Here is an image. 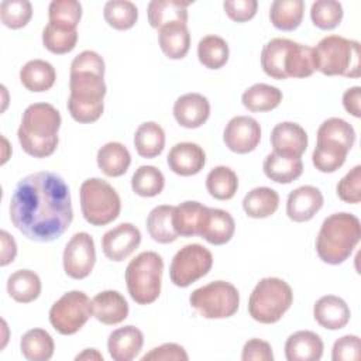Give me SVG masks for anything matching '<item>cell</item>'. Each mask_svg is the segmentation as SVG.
<instances>
[{
  "mask_svg": "<svg viewBox=\"0 0 361 361\" xmlns=\"http://www.w3.org/2000/svg\"><path fill=\"white\" fill-rule=\"evenodd\" d=\"M10 220L28 240L49 243L59 238L73 220L69 186L51 171L24 176L10 200Z\"/></svg>",
  "mask_w": 361,
  "mask_h": 361,
  "instance_id": "cell-1",
  "label": "cell"
},
{
  "mask_svg": "<svg viewBox=\"0 0 361 361\" xmlns=\"http://www.w3.org/2000/svg\"><path fill=\"white\" fill-rule=\"evenodd\" d=\"M104 61L94 51H82L71 63L68 110L82 124L97 121L104 110Z\"/></svg>",
  "mask_w": 361,
  "mask_h": 361,
  "instance_id": "cell-2",
  "label": "cell"
},
{
  "mask_svg": "<svg viewBox=\"0 0 361 361\" xmlns=\"http://www.w3.org/2000/svg\"><path fill=\"white\" fill-rule=\"evenodd\" d=\"M62 118L49 103L30 104L21 117L17 137L25 154L34 158H47L58 147V131Z\"/></svg>",
  "mask_w": 361,
  "mask_h": 361,
  "instance_id": "cell-3",
  "label": "cell"
},
{
  "mask_svg": "<svg viewBox=\"0 0 361 361\" xmlns=\"http://www.w3.org/2000/svg\"><path fill=\"white\" fill-rule=\"evenodd\" d=\"M261 68L272 79L309 78L316 71L313 47L288 38H272L261 51Z\"/></svg>",
  "mask_w": 361,
  "mask_h": 361,
  "instance_id": "cell-4",
  "label": "cell"
},
{
  "mask_svg": "<svg viewBox=\"0 0 361 361\" xmlns=\"http://www.w3.org/2000/svg\"><path fill=\"white\" fill-rule=\"evenodd\" d=\"M361 238V224L357 216L340 212L327 216L316 238L319 258L330 265L343 264L350 258Z\"/></svg>",
  "mask_w": 361,
  "mask_h": 361,
  "instance_id": "cell-5",
  "label": "cell"
},
{
  "mask_svg": "<svg viewBox=\"0 0 361 361\" xmlns=\"http://www.w3.org/2000/svg\"><path fill=\"white\" fill-rule=\"evenodd\" d=\"M316 71L326 76L360 78V42L341 35H327L313 48Z\"/></svg>",
  "mask_w": 361,
  "mask_h": 361,
  "instance_id": "cell-6",
  "label": "cell"
},
{
  "mask_svg": "<svg viewBox=\"0 0 361 361\" xmlns=\"http://www.w3.org/2000/svg\"><path fill=\"white\" fill-rule=\"evenodd\" d=\"M164 259L155 251L140 252L126 268V285L131 299L138 305H149L159 298Z\"/></svg>",
  "mask_w": 361,
  "mask_h": 361,
  "instance_id": "cell-7",
  "label": "cell"
},
{
  "mask_svg": "<svg viewBox=\"0 0 361 361\" xmlns=\"http://www.w3.org/2000/svg\"><path fill=\"white\" fill-rule=\"evenodd\" d=\"M293 302V292L288 282L268 276L259 279L248 299L250 316L262 324H272L282 319Z\"/></svg>",
  "mask_w": 361,
  "mask_h": 361,
  "instance_id": "cell-8",
  "label": "cell"
},
{
  "mask_svg": "<svg viewBox=\"0 0 361 361\" xmlns=\"http://www.w3.org/2000/svg\"><path fill=\"white\" fill-rule=\"evenodd\" d=\"M79 197L82 214L92 226H106L120 214V196L104 179L89 178L83 180L79 188Z\"/></svg>",
  "mask_w": 361,
  "mask_h": 361,
  "instance_id": "cell-9",
  "label": "cell"
},
{
  "mask_svg": "<svg viewBox=\"0 0 361 361\" xmlns=\"http://www.w3.org/2000/svg\"><path fill=\"white\" fill-rule=\"evenodd\" d=\"M189 303L204 319H227L237 313L240 293L230 282L213 281L195 289Z\"/></svg>",
  "mask_w": 361,
  "mask_h": 361,
  "instance_id": "cell-10",
  "label": "cell"
},
{
  "mask_svg": "<svg viewBox=\"0 0 361 361\" xmlns=\"http://www.w3.org/2000/svg\"><path fill=\"white\" fill-rule=\"evenodd\" d=\"M93 316L92 300L82 290L63 293L49 309L51 326L63 336L78 333Z\"/></svg>",
  "mask_w": 361,
  "mask_h": 361,
  "instance_id": "cell-11",
  "label": "cell"
},
{
  "mask_svg": "<svg viewBox=\"0 0 361 361\" xmlns=\"http://www.w3.org/2000/svg\"><path fill=\"white\" fill-rule=\"evenodd\" d=\"M213 267L212 252L200 244L182 247L172 258L169 278L175 286L186 288L209 274Z\"/></svg>",
  "mask_w": 361,
  "mask_h": 361,
  "instance_id": "cell-12",
  "label": "cell"
},
{
  "mask_svg": "<svg viewBox=\"0 0 361 361\" xmlns=\"http://www.w3.org/2000/svg\"><path fill=\"white\" fill-rule=\"evenodd\" d=\"M96 262V248L93 237L80 231L71 237L66 243L62 264L65 274L72 279H85L93 271Z\"/></svg>",
  "mask_w": 361,
  "mask_h": 361,
  "instance_id": "cell-13",
  "label": "cell"
},
{
  "mask_svg": "<svg viewBox=\"0 0 361 361\" xmlns=\"http://www.w3.org/2000/svg\"><path fill=\"white\" fill-rule=\"evenodd\" d=\"M226 147L235 154H248L254 151L261 141V127L250 116L233 117L223 131Z\"/></svg>",
  "mask_w": 361,
  "mask_h": 361,
  "instance_id": "cell-14",
  "label": "cell"
},
{
  "mask_svg": "<svg viewBox=\"0 0 361 361\" xmlns=\"http://www.w3.org/2000/svg\"><path fill=\"white\" fill-rule=\"evenodd\" d=\"M141 243V231L131 223H121L102 237V250L106 258L121 262L130 257Z\"/></svg>",
  "mask_w": 361,
  "mask_h": 361,
  "instance_id": "cell-15",
  "label": "cell"
},
{
  "mask_svg": "<svg viewBox=\"0 0 361 361\" xmlns=\"http://www.w3.org/2000/svg\"><path fill=\"white\" fill-rule=\"evenodd\" d=\"M324 199L316 186L305 185L292 190L286 200V214L292 221L303 223L312 220L323 207Z\"/></svg>",
  "mask_w": 361,
  "mask_h": 361,
  "instance_id": "cell-16",
  "label": "cell"
},
{
  "mask_svg": "<svg viewBox=\"0 0 361 361\" xmlns=\"http://www.w3.org/2000/svg\"><path fill=\"white\" fill-rule=\"evenodd\" d=\"M269 140L274 152L298 158L306 151L309 142L305 128L293 121L278 123L272 128Z\"/></svg>",
  "mask_w": 361,
  "mask_h": 361,
  "instance_id": "cell-17",
  "label": "cell"
},
{
  "mask_svg": "<svg viewBox=\"0 0 361 361\" xmlns=\"http://www.w3.org/2000/svg\"><path fill=\"white\" fill-rule=\"evenodd\" d=\"M166 162L173 173L192 176L203 169L206 164V154L203 148L195 142H178L169 149Z\"/></svg>",
  "mask_w": 361,
  "mask_h": 361,
  "instance_id": "cell-18",
  "label": "cell"
},
{
  "mask_svg": "<svg viewBox=\"0 0 361 361\" xmlns=\"http://www.w3.org/2000/svg\"><path fill=\"white\" fill-rule=\"evenodd\" d=\"M210 116V103L200 93H185L173 103V117L180 127L197 128Z\"/></svg>",
  "mask_w": 361,
  "mask_h": 361,
  "instance_id": "cell-19",
  "label": "cell"
},
{
  "mask_svg": "<svg viewBox=\"0 0 361 361\" xmlns=\"http://www.w3.org/2000/svg\"><path fill=\"white\" fill-rule=\"evenodd\" d=\"M144 345L142 331L133 326H124L113 330L107 338V350L114 361L134 360Z\"/></svg>",
  "mask_w": 361,
  "mask_h": 361,
  "instance_id": "cell-20",
  "label": "cell"
},
{
  "mask_svg": "<svg viewBox=\"0 0 361 361\" xmlns=\"http://www.w3.org/2000/svg\"><path fill=\"white\" fill-rule=\"evenodd\" d=\"M313 317L327 330H340L350 322L351 312L344 299L336 295H326L316 300L313 306Z\"/></svg>",
  "mask_w": 361,
  "mask_h": 361,
  "instance_id": "cell-21",
  "label": "cell"
},
{
  "mask_svg": "<svg viewBox=\"0 0 361 361\" xmlns=\"http://www.w3.org/2000/svg\"><path fill=\"white\" fill-rule=\"evenodd\" d=\"M323 350V340L310 330L295 331L285 341V357L288 361H319Z\"/></svg>",
  "mask_w": 361,
  "mask_h": 361,
  "instance_id": "cell-22",
  "label": "cell"
},
{
  "mask_svg": "<svg viewBox=\"0 0 361 361\" xmlns=\"http://www.w3.org/2000/svg\"><path fill=\"white\" fill-rule=\"evenodd\" d=\"M93 316L103 324L114 326L124 322L128 316V303L117 290L99 292L92 299Z\"/></svg>",
  "mask_w": 361,
  "mask_h": 361,
  "instance_id": "cell-23",
  "label": "cell"
},
{
  "mask_svg": "<svg viewBox=\"0 0 361 361\" xmlns=\"http://www.w3.org/2000/svg\"><path fill=\"white\" fill-rule=\"evenodd\" d=\"M235 231V223L233 216L223 210L207 207L202 228L199 235L204 238L209 244L213 245H223L228 243Z\"/></svg>",
  "mask_w": 361,
  "mask_h": 361,
  "instance_id": "cell-24",
  "label": "cell"
},
{
  "mask_svg": "<svg viewBox=\"0 0 361 361\" xmlns=\"http://www.w3.org/2000/svg\"><path fill=\"white\" fill-rule=\"evenodd\" d=\"M158 31L161 51L169 59H182L186 56L190 48V34L185 23L173 21L161 27Z\"/></svg>",
  "mask_w": 361,
  "mask_h": 361,
  "instance_id": "cell-25",
  "label": "cell"
},
{
  "mask_svg": "<svg viewBox=\"0 0 361 361\" xmlns=\"http://www.w3.org/2000/svg\"><path fill=\"white\" fill-rule=\"evenodd\" d=\"M262 171L268 179L276 183H290L302 175L303 162L302 158L289 157L272 151L265 157Z\"/></svg>",
  "mask_w": 361,
  "mask_h": 361,
  "instance_id": "cell-26",
  "label": "cell"
},
{
  "mask_svg": "<svg viewBox=\"0 0 361 361\" xmlns=\"http://www.w3.org/2000/svg\"><path fill=\"white\" fill-rule=\"evenodd\" d=\"M207 206L196 200H186L173 209L172 223L175 231L180 237H193L199 235Z\"/></svg>",
  "mask_w": 361,
  "mask_h": 361,
  "instance_id": "cell-27",
  "label": "cell"
},
{
  "mask_svg": "<svg viewBox=\"0 0 361 361\" xmlns=\"http://www.w3.org/2000/svg\"><path fill=\"white\" fill-rule=\"evenodd\" d=\"M192 1H180V0H152L148 3L147 16L148 23L152 28L159 30L161 27L173 23L188 21V7Z\"/></svg>",
  "mask_w": 361,
  "mask_h": 361,
  "instance_id": "cell-28",
  "label": "cell"
},
{
  "mask_svg": "<svg viewBox=\"0 0 361 361\" xmlns=\"http://www.w3.org/2000/svg\"><path fill=\"white\" fill-rule=\"evenodd\" d=\"M96 161L99 169L104 175L117 178L127 172L131 164V155L126 145L117 141H110L99 148Z\"/></svg>",
  "mask_w": 361,
  "mask_h": 361,
  "instance_id": "cell-29",
  "label": "cell"
},
{
  "mask_svg": "<svg viewBox=\"0 0 361 361\" xmlns=\"http://www.w3.org/2000/svg\"><path fill=\"white\" fill-rule=\"evenodd\" d=\"M55 79V68L44 59L28 61L20 69V82L30 92H47L54 86Z\"/></svg>",
  "mask_w": 361,
  "mask_h": 361,
  "instance_id": "cell-30",
  "label": "cell"
},
{
  "mask_svg": "<svg viewBox=\"0 0 361 361\" xmlns=\"http://www.w3.org/2000/svg\"><path fill=\"white\" fill-rule=\"evenodd\" d=\"M279 207V195L275 189L259 186L251 189L243 199V209L251 219L272 216Z\"/></svg>",
  "mask_w": 361,
  "mask_h": 361,
  "instance_id": "cell-31",
  "label": "cell"
},
{
  "mask_svg": "<svg viewBox=\"0 0 361 361\" xmlns=\"http://www.w3.org/2000/svg\"><path fill=\"white\" fill-rule=\"evenodd\" d=\"M134 147L140 157L155 158L165 147V131L155 121H145L138 126L134 134Z\"/></svg>",
  "mask_w": 361,
  "mask_h": 361,
  "instance_id": "cell-32",
  "label": "cell"
},
{
  "mask_svg": "<svg viewBox=\"0 0 361 361\" xmlns=\"http://www.w3.org/2000/svg\"><path fill=\"white\" fill-rule=\"evenodd\" d=\"M41 288L39 276L31 269H18L7 278V292L18 303L34 302Z\"/></svg>",
  "mask_w": 361,
  "mask_h": 361,
  "instance_id": "cell-33",
  "label": "cell"
},
{
  "mask_svg": "<svg viewBox=\"0 0 361 361\" xmlns=\"http://www.w3.org/2000/svg\"><path fill=\"white\" fill-rule=\"evenodd\" d=\"M173 209L175 206L161 204L149 212L147 217V230L154 241L159 244H169L179 237L172 223Z\"/></svg>",
  "mask_w": 361,
  "mask_h": 361,
  "instance_id": "cell-34",
  "label": "cell"
},
{
  "mask_svg": "<svg viewBox=\"0 0 361 361\" xmlns=\"http://www.w3.org/2000/svg\"><path fill=\"white\" fill-rule=\"evenodd\" d=\"M20 350L30 361H48L54 355L55 344L51 334L44 329H31L23 334Z\"/></svg>",
  "mask_w": 361,
  "mask_h": 361,
  "instance_id": "cell-35",
  "label": "cell"
},
{
  "mask_svg": "<svg viewBox=\"0 0 361 361\" xmlns=\"http://www.w3.org/2000/svg\"><path fill=\"white\" fill-rule=\"evenodd\" d=\"M305 13L302 0H275L269 7V20L272 25L281 31L296 30Z\"/></svg>",
  "mask_w": 361,
  "mask_h": 361,
  "instance_id": "cell-36",
  "label": "cell"
},
{
  "mask_svg": "<svg viewBox=\"0 0 361 361\" xmlns=\"http://www.w3.org/2000/svg\"><path fill=\"white\" fill-rule=\"evenodd\" d=\"M282 97V92L278 87L267 83H255L243 93L241 102L250 111L261 113L276 109L281 104Z\"/></svg>",
  "mask_w": 361,
  "mask_h": 361,
  "instance_id": "cell-37",
  "label": "cell"
},
{
  "mask_svg": "<svg viewBox=\"0 0 361 361\" xmlns=\"http://www.w3.org/2000/svg\"><path fill=\"white\" fill-rule=\"evenodd\" d=\"M317 142H327L345 148L348 152L355 142V130L340 117H330L324 120L317 128Z\"/></svg>",
  "mask_w": 361,
  "mask_h": 361,
  "instance_id": "cell-38",
  "label": "cell"
},
{
  "mask_svg": "<svg viewBox=\"0 0 361 361\" xmlns=\"http://www.w3.org/2000/svg\"><path fill=\"white\" fill-rule=\"evenodd\" d=\"M206 189L217 200H230L238 189V176L228 166H214L206 176Z\"/></svg>",
  "mask_w": 361,
  "mask_h": 361,
  "instance_id": "cell-39",
  "label": "cell"
},
{
  "mask_svg": "<svg viewBox=\"0 0 361 361\" xmlns=\"http://www.w3.org/2000/svg\"><path fill=\"white\" fill-rule=\"evenodd\" d=\"M228 44L219 35H206L197 44L199 62L207 69L223 68L228 61Z\"/></svg>",
  "mask_w": 361,
  "mask_h": 361,
  "instance_id": "cell-40",
  "label": "cell"
},
{
  "mask_svg": "<svg viewBox=\"0 0 361 361\" xmlns=\"http://www.w3.org/2000/svg\"><path fill=\"white\" fill-rule=\"evenodd\" d=\"M106 23L114 30L124 31L134 27L138 20V8L128 0H109L103 7Z\"/></svg>",
  "mask_w": 361,
  "mask_h": 361,
  "instance_id": "cell-41",
  "label": "cell"
},
{
  "mask_svg": "<svg viewBox=\"0 0 361 361\" xmlns=\"http://www.w3.org/2000/svg\"><path fill=\"white\" fill-rule=\"evenodd\" d=\"M164 173L152 165H141L131 176V189L142 197H154L164 190Z\"/></svg>",
  "mask_w": 361,
  "mask_h": 361,
  "instance_id": "cell-42",
  "label": "cell"
},
{
  "mask_svg": "<svg viewBox=\"0 0 361 361\" xmlns=\"http://www.w3.org/2000/svg\"><path fill=\"white\" fill-rule=\"evenodd\" d=\"M82 18V4L76 0H54L48 7L49 24L63 28L76 30Z\"/></svg>",
  "mask_w": 361,
  "mask_h": 361,
  "instance_id": "cell-43",
  "label": "cell"
},
{
  "mask_svg": "<svg viewBox=\"0 0 361 361\" xmlns=\"http://www.w3.org/2000/svg\"><path fill=\"white\" fill-rule=\"evenodd\" d=\"M348 151L343 147L327 142H316L312 154V162L317 171L323 173H333L343 166Z\"/></svg>",
  "mask_w": 361,
  "mask_h": 361,
  "instance_id": "cell-44",
  "label": "cell"
},
{
  "mask_svg": "<svg viewBox=\"0 0 361 361\" xmlns=\"http://www.w3.org/2000/svg\"><path fill=\"white\" fill-rule=\"evenodd\" d=\"M78 42L76 30H63L52 24H47L42 30V44L44 47L56 55H63L71 52Z\"/></svg>",
  "mask_w": 361,
  "mask_h": 361,
  "instance_id": "cell-45",
  "label": "cell"
},
{
  "mask_svg": "<svg viewBox=\"0 0 361 361\" xmlns=\"http://www.w3.org/2000/svg\"><path fill=\"white\" fill-rule=\"evenodd\" d=\"M343 6L336 0H317L310 7L312 23L320 30H333L343 20Z\"/></svg>",
  "mask_w": 361,
  "mask_h": 361,
  "instance_id": "cell-46",
  "label": "cell"
},
{
  "mask_svg": "<svg viewBox=\"0 0 361 361\" xmlns=\"http://www.w3.org/2000/svg\"><path fill=\"white\" fill-rule=\"evenodd\" d=\"M31 17L32 6L28 0H3L0 4V20L11 30L25 27Z\"/></svg>",
  "mask_w": 361,
  "mask_h": 361,
  "instance_id": "cell-47",
  "label": "cell"
},
{
  "mask_svg": "<svg viewBox=\"0 0 361 361\" xmlns=\"http://www.w3.org/2000/svg\"><path fill=\"white\" fill-rule=\"evenodd\" d=\"M337 196L351 204H357L361 200V165H355L347 172L336 188Z\"/></svg>",
  "mask_w": 361,
  "mask_h": 361,
  "instance_id": "cell-48",
  "label": "cell"
},
{
  "mask_svg": "<svg viewBox=\"0 0 361 361\" xmlns=\"http://www.w3.org/2000/svg\"><path fill=\"white\" fill-rule=\"evenodd\" d=\"M361 357V340L355 334H345L334 341L331 350L333 361H357Z\"/></svg>",
  "mask_w": 361,
  "mask_h": 361,
  "instance_id": "cell-49",
  "label": "cell"
},
{
  "mask_svg": "<svg viewBox=\"0 0 361 361\" xmlns=\"http://www.w3.org/2000/svg\"><path fill=\"white\" fill-rule=\"evenodd\" d=\"M223 8L230 20L235 23H245L257 14V0H226Z\"/></svg>",
  "mask_w": 361,
  "mask_h": 361,
  "instance_id": "cell-50",
  "label": "cell"
},
{
  "mask_svg": "<svg viewBox=\"0 0 361 361\" xmlns=\"http://www.w3.org/2000/svg\"><path fill=\"white\" fill-rule=\"evenodd\" d=\"M142 361H188L185 348L176 343H165L142 355Z\"/></svg>",
  "mask_w": 361,
  "mask_h": 361,
  "instance_id": "cell-51",
  "label": "cell"
},
{
  "mask_svg": "<svg viewBox=\"0 0 361 361\" xmlns=\"http://www.w3.org/2000/svg\"><path fill=\"white\" fill-rule=\"evenodd\" d=\"M243 361H274L272 347L268 341L261 338H250L241 353Z\"/></svg>",
  "mask_w": 361,
  "mask_h": 361,
  "instance_id": "cell-52",
  "label": "cell"
},
{
  "mask_svg": "<svg viewBox=\"0 0 361 361\" xmlns=\"http://www.w3.org/2000/svg\"><path fill=\"white\" fill-rule=\"evenodd\" d=\"M343 106L345 111L357 118L361 117V87L353 86L343 93Z\"/></svg>",
  "mask_w": 361,
  "mask_h": 361,
  "instance_id": "cell-53",
  "label": "cell"
},
{
  "mask_svg": "<svg viewBox=\"0 0 361 361\" xmlns=\"http://www.w3.org/2000/svg\"><path fill=\"white\" fill-rule=\"evenodd\" d=\"M0 241H1V258H0V265L6 267L10 262L14 261L17 255V244L13 235H10L6 230L0 231Z\"/></svg>",
  "mask_w": 361,
  "mask_h": 361,
  "instance_id": "cell-54",
  "label": "cell"
},
{
  "mask_svg": "<svg viewBox=\"0 0 361 361\" xmlns=\"http://www.w3.org/2000/svg\"><path fill=\"white\" fill-rule=\"evenodd\" d=\"M76 361L79 360H94V361H103V355L96 348H86L80 354L75 357Z\"/></svg>",
  "mask_w": 361,
  "mask_h": 361,
  "instance_id": "cell-55",
  "label": "cell"
}]
</instances>
